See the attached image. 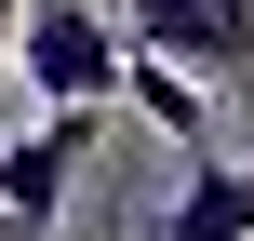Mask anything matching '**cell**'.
I'll return each instance as SVG.
<instances>
[{"instance_id": "1", "label": "cell", "mask_w": 254, "mask_h": 241, "mask_svg": "<svg viewBox=\"0 0 254 241\" xmlns=\"http://www.w3.org/2000/svg\"><path fill=\"white\" fill-rule=\"evenodd\" d=\"M13 80L40 107H121V13L107 0H13Z\"/></svg>"}, {"instance_id": "2", "label": "cell", "mask_w": 254, "mask_h": 241, "mask_svg": "<svg viewBox=\"0 0 254 241\" xmlns=\"http://www.w3.org/2000/svg\"><path fill=\"white\" fill-rule=\"evenodd\" d=\"M121 40L201 94H254V0H121Z\"/></svg>"}, {"instance_id": "3", "label": "cell", "mask_w": 254, "mask_h": 241, "mask_svg": "<svg viewBox=\"0 0 254 241\" xmlns=\"http://www.w3.org/2000/svg\"><path fill=\"white\" fill-rule=\"evenodd\" d=\"M94 134H107V107H40L27 134H0V215H13V228H54Z\"/></svg>"}, {"instance_id": "4", "label": "cell", "mask_w": 254, "mask_h": 241, "mask_svg": "<svg viewBox=\"0 0 254 241\" xmlns=\"http://www.w3.org/2000/svg\"><path fill=\"white\" fill-rule=\"evenodd\" d=\"M147 241H254V174L214 161V148H188V188H174V215Z\"/></svg>"}, {"instance_id": "5", "label": "cell", "mask_w": 254, "mask_h": 241, "mask_svg": "<svg viewBox=\"0 0 254 241\" xmlns=\"http://www.w3.org/2000/svg\"><path fill=\"white\" fill-rule=\"evenodd\" d=\"M121 94H134V107L174 134V148H214V94H201V80H174L161 54H134V40H121Z\"/></svg>"}, {"instance_id": "6", "label": "cell", "mask_w": 254, "mask_h": 241, "mask_svg": "<svg viewBox=\"0 0 254 241\" xmlns=\"http://www.w3.org/2000/svg\"><path fill=\"white\" fill-rule=\"evenodd\" d=\"M0 80H13V0H0Z\"/></svg>"}, {"instance_id": "7", "label": "cell", "mask_w": 254, "mask_h": 241, "mask_svg": "<svg viewBox=\"0 0 254 241\" xmlns=\"http://www.w3.org/2000/svg\"><path fill=\"white\" fill-rule=\"evenodd\" d=\"M13 241H54V228H13Z\"/></svg>"}]
</instances>
